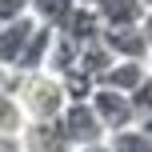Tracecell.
Returning <instances> with one entry per match:
<instances>
[{
    "label": "cell",
    "mask_w": 152,
    "mask_h": 152,
    "mask_svg": "<svg viewBox=\"0 0 152 152\" xmlns=\"http://www.w3.org/2000/svg\"><path fill=\"white\" fill-rule=\"evenodd\" d=\"M16 96H20L28 120H56L68 104V92H64L60 76L40 68V72H20V84H16Z\"/></svg>",
    "instance_id": "obj_1"
},
{
    "label": "cell",
    "mask_w": 152,
    "mask_h": 152,
    "mask_svg": "<svg viewBox=\"0 0 152 152\" xmlns=\"http://www.w3.org/2000/svg\"><path fill=\"white\" fill-rule=\"evenodd\" d=\"M56 128H60V136H64L68 148L92 144V140H108V128L100 120V112L92 108V100H68L64 112L56 116Z\"/></svg>",
    "instance_id": "obj_2"
},
{
    "label": "cell",
    "mask_w": 152,
    "mask_h": 152,
    "mask_svg": "<svg viewBox=\"0 0 152 152\" xmlns=\"http://www.w3.org/2000/svg\"><path fill=\"white\" fill-rule=\"evenodd\" d=\"M92 108L100 112V120H104L108 136H112V132H120V128H132V124H140L136 104H132V92H124V88L96 84V92H92Z\"/></svg>",
    "instance_id": "obj_3"
},
{
    "label": "cell",
    "mask_w": 152,
    "mask_h": 152,
    "mask_svg": "<svg viewBox=\"0 0 152 152\" xmlns=\"http://www.w3.org/2000/svg\"><path fill=\"white\" fill-rule=\"evenodd\" d=\"M100 40H104V48L112 56H132V60H148V56H152L140 24H104Z\"/></svg>",
    "instance_id": "obj_4"
},
{
    "label": "cell",
    "mask_w": 152,
    "mask_h": 152,
    "mask_svg": "<svg viewBox=\"0 0 152 152\" xmlns=\"http://www.w3.org/2000/svg\"><path fill=\"white\" fill-rule=\"evenodd\" d=\"M32 28H36V16H16L12 24H4L0 28V64L4 68H20V56H24V48H28V40H32Z\"/></svg>",
    "instance_id": "obj_5"
},
{
    "label": "cell",
    "mask_w": 152,
    "mask_h": 152,
    "mask_svg": "<svg viewBox=\"0 0 152 152\" xmlns=\"http://www.w3.org/2000/svg\"><path fill=\"white\" fill-rule=\"evenodd\" d=\"M56 32H60V28H52V24L36 20V28H32V40H28V48H24L20 68H16V72H40V68H48V56H52Z\"/></svg>",
    "instance_id": "obj_6"
},
{
    "label": "cell",
    "mask_w": 152,
    "mask_h": 152,
    "mask_svg": "<svg viewBox=\"0 0 152 152\" xmlns=\"http://www.w3.org/2000/svg\"><path fill=\"white\" fill-rule=\"evenodd\" d=\"M148 76V60H132V56H116L112 64L104 68V76H100V84H108V88H124L132 92L140 80Z\"/></svg>",
    "instance_id": "obj_7"
},
{
    "label": "cell",
    "mask_w": 152,
    "mask_h": 152,
    "mask_svg": "<svg viewBox=\"0 0 152 152\" xmlns=\"http://www.w3.org/2000/svg\"><path fill=\"white\" fill-rule=\"evenodd\" d=\"M144 0H96V12L104 24H140L144 16Z\"/></svg>",
    "instance_id": "obj_8"
},
{
    "label": "cell",
    "mask_w": 152,
    "mask_h": 152,
    "mask_svg": "<svg viewBox=\"0 0 152 152\" xmlns=\"http://www.w3.org/2000/svg\"><path fill=\"white\" fill-rule=\"evenodd\" d=\"M108 144H112V152H152V132H144L140 124H132V128L112 132Z\"/></svg>",
    "instance_id": "obj_9"
},
{
    "label": "cell",
    "mask_w": 152,
    "mask_h": 152,
    "mask_svg": "<svg viewBox=\"0 0 152 152\" xmlns=\"http://www.w3.org/2000/svg\"><path fill=\"white\" fill-rule=\"evenodd\" d=\"M76 8V0H32V16L44 24H52V28H60L64 20H68V12Z\"/></svg>",
    "instance_id": "obj_10"
},
{
    "label": "cell",
    "mask_w": 152,
    "mask_h": 152,
    "mask_svg": "<svg viewBox=\"0 0 152 152\" xmlns=\"http://www.w3.org/2000/svg\"><path fill=\"white\" fill-rule=\"evenodd\" d=\"M132 104H136V116H148L152 112V68H148V76L132 88Z\"/></svg>",
    "instance_id": "obj_11"
},
{
    "label": "cell",
    "mask_w": 152,
    "mask_h": 152,
    "mask_svg": "<svg viewBox=\"0 0 152 152\" xmlns=\"http://www.w3.org/2000/svg\"><path fill=\"white\" fill-rule=\"evenodd\" d=\"M32 12V0H0V28L12 24L16 16H28Z\"/></svg>",
    "instance_id": "obj_12"
},
{
    "label": "cell",
    "mask_w": 152,
    "mask_h": 152,
    "mask_svg": "<svg viewBox=\"0 0 152 152\" xmlns=\"http://www.w3.org/2000/svg\"><path fill=\"white\" fill-rule=\"evenodd\" d=\"M0 152H28L24 148V136H4L0 132Z\"/></svg>",
    "instance_id": "obj_13"
},
{
    "label": "cell",
    "mask_w": 152,
    "mask_h": 152,
    "mask_svg": "<svg viewBox=\"0 0 152 152\" xmlns=\"http://www.w3.org/2000/svg\"><path fill=\"white\" fill-rule=\"evenodd\" d=\"M140 32H144V40L152 48V8H144V16H140Z\"/></svg>",
    "instance_id": "obj_14"
},
{
    "label": "cell",
    "mask_w": 152,
    "mask_h": 152,
    "mask_svg": "<svg viewBox=\"0 0 152 152\" xmlns=\"http://www.w3.org/2000/svg\"><path fill=\"white\" fill-rule=\"evenodd\" d=\"M72 152H112V144H108V140H92V144H80Z\"/></svg>",
    "instance_id": "obj_15"
},
{
    "label": "cell",
    "mask_w": 152,
    "mask_h": 152,
    "mask_svg": "<svg viewBox=\"0 0 152 152\" xmlns=\"http://www.w3.org/2000/svg\"><path fill=\"white\" fill-rule=\"evenodd\" d=\"M140 128H144V132H152V112H148V116H140Z\"/></svg>",
    "instance_id": "obj_16"
},
{
    "label": "cell",
    "mask_w": 152,
    "mask_h": 152,
    "mask_svg": "<svg viewBox=\"0 0 152 152\" xmlns=\"http://www.w3.org/2000/svg\"><path fill=\"white\" fill-rule=\"evenodd\" d=\"M76 4H96V0H76Z\"/></svg>",
    "instance_id": "obj_17"
},
{
    "label": "cell",
    "mask_w": 152,
    "mask_h": 152,
    "mask_svg": "<svg viewBox=\"0 0 152 152\" xmlns=\"http://www.w3.org/2000/svg\"><path fill=\"white\" fill-rule=\"evenodd\" d=\"M148 68H152V56H148Z\"/></svg>",
    "instance_id": "obj_18"
},
{
    "label": "cell",
    "mask_w": 152,
    "mask_h": 152,
    "mask_svg": "<svg viewBox=\"0 0 152 152\" xmlns=\"http://www.w3.org/2000/svg\"><path fill=\"white\" fill-rule=\"evenodd\" d=\"M144 4H148V8H152V0H144Z\"/></svg>",
    "instance_id": "obj_19"
}]
</instances>
